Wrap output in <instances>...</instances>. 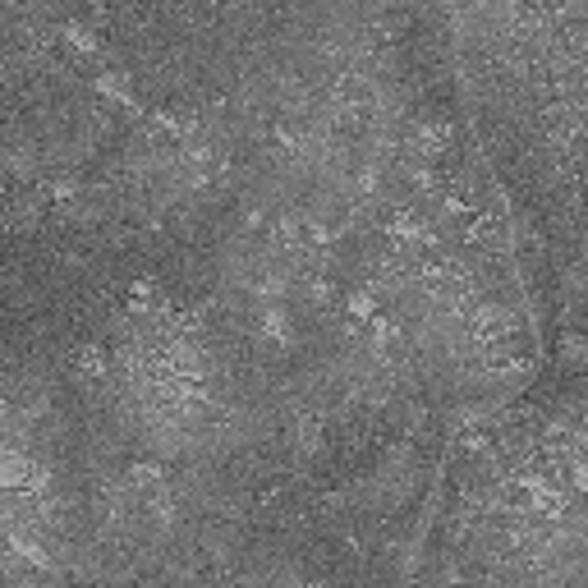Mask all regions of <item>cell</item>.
Instances as JSON below:
<instances>
[{
	"instance_id": "1",
	"label": "cell",
	"mask_w": 588,
	"mask_h": 588,
	"mask_svg": "<svg viewBox=\"0 0 588 588\" xmlns=\"http://www.w3.org/2000/svg\"><path fill=\"white\" fill-rule=\"evenodd\" d=\"M129 492H134V501L143 510H166V478H161V469H143L138 464L129 474Z\"/></svg>"
},
{
	"instance_id": "2",
	"label": "cell",
	"mask_w": 588,
	"mask_h": 588,
	"mask_svg": "<svg viewBox=\"0 0 588 588\" xmlns=\"http://www.w3.org/2000/svg\"><path fill=\"white\" fill-rule=\"evenodd\" d=\"M37 469L28 455H19L14 446H0V487H33Z\"/></svg>"
},
{
	"instance_id": "3",
	"label": "cell",
	"mask_w": 588,
	"mask_h": 588,
	"mask_svg": "<svg viewBox=\"0 0 588 588\" xmlns=\"http://www.w3.org/2000/svg\"><path fill=\"white\" fill-rule=\"evenodd\" d=\"M10 547L23 556V561H37V566H46V547H42V538H37V533L10 529Z\"/></svg>"
},
{
	"instance_id": "4",
	"label": "cell",
	"mask_w": 588,
	"mask_h": 588,
	"mask_svg": "<svg viewBox=\"0 0 588 588\" xmlns=\"http://www.w3.org/2000/svg\"><path fill=\"white\" fill-rule=\"evenodd\" d=\"M446 138H451V134H446L441 125H423L419 134H414V147H419L423 157H437L441 147H446Z\"/></svg>"
},
{
	"instance_id": "5",
	"label": "cell",
	"mask_w": 588,
	"mask_h": 588,
	"mask_svg": "<svg viewBox=\"0 0 588 588\" xmlns=\"http://www.w3.org/2000/svg\"><path fill=\"white\" fill-rule=\"evenodd\" d=\"M134 308H161L157 285H134Z\"/></svg>"
},
{
	"instance_id": "6",
	"label": "cell",
	"mask_w": 588,
	"mask_h": 588,
	"mask_svg": "<svg viewBox=\"0 0 588 588\" xmlns=\"http://www.w3.org/2000/svg\"><path fill=\"white\" fill-rule=\"evenodd\" d=\"M262 327H267V336H276V340H281V336H285V313H281V308H267V317H262Z\"/></svg>"
}]
</instances>
